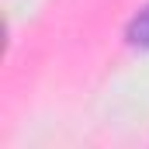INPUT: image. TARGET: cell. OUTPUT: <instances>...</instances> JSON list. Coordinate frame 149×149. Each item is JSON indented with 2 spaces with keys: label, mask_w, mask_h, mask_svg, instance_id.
<instances>
[{
  "label": "cell",
  "mask_w": 149,
  "mask_h": 149,
  "mask_svg": "<svg viewBox=\"0 0 149 149\" xmlns=\"http://www.w3.org/2000/svg\"><path fill=\"white\" fill-rule=\"evenodd\" d=\"M125 42L132 49H149V3L125 24Z\"/></svg>",
  "instance_id": "6da1fadb"
}]
</instances>
